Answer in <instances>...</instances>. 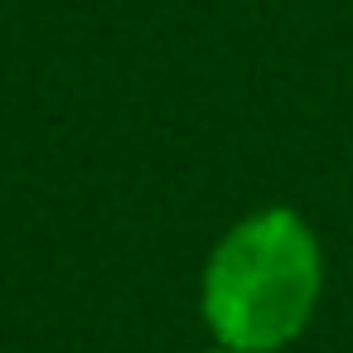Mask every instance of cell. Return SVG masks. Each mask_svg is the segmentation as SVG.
Segmentation results:
<instances>
[{"label": "cell", "instance_id": "1", "mask_svg": "<svg viewBox=\"0 0 353 353\" xmlns=\"http://www.w3.org/2000/svg\"><path fill=\"white\" fill-rule=\"evenodd\" d=\"M314 295L319 247L285 208L232 228L203 271V314L232 353H266L290 343L305 329Z\"/></svg>", "mask_w": 353, "mask_h": 353}]
</instances>
